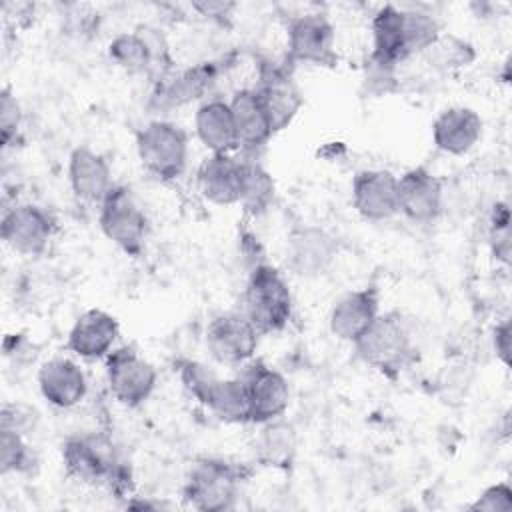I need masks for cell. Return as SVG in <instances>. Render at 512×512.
Returning a JSON list of instances; mask_svg holds the SVG:
<instances>
[{
	"label": "cell",
	"instance_id": "1",
	"mask_svg": "<svg viewBox=\"0 0 512 512\" xmlns=\"http://www.w3.org/2000/svg\"><path fill=\"white\" fill-rule=\"evenodd\" d=\"M62 464L66 474L82 484L106 486L124 496L132 488V474L122 460L114 440L104 432H82L62 442Z\"/></svg>",
	"mask_w": 512,
	"mask_h": 512
},
{
	"label": "cell",
	"instance_id": "2",
	"mask_svg": "<svg viewBox=\"0 0 512 512\" xmlns=\"http://www.w3.org/2000/svg\"><path fill=\"white\" fill-rule=\"evenodd\" d=\"M242 304V312L262 336L282 332L294 312L292 290L284 274L268 262H256L248 272Z\"/></svg>",
	"mask_w": 512,
	"mask_h": 512
},
{
	"label": "cell",
	"instance_id": "3",
	"mask_svg": "<svg viewBox=\"0 0 512 512\" xmlns=\"http://www.w3.org/2000/svg\"><path fill=\"white\" fill-rule=\"evenodd\" d=\"M356 356L370 368L394 376L416 358L410 330L400 312H380L376 320L352 342Z\"/></svg>",
	"mask_w": 512,
	"mask_h": 512
},
{
	"label": "cell",
	"instance_id": "4",
	"mask_svg": "<svg viewBox=\"0 0 512 512\" xmlns=\"http://www.w3.org/2000/svg\"><path fill=\"white\" fill-rule=\"evenodd\" d=\"M244 468L222 458H198L186 472L182 500L200 512H224L236 506Z\"/></svg>",
	"mask_w": 512,
	"mask_h": 512
},
{
	"label": "cell",
	"instance_id": "5",
	"mask_svg": "<svg viewBox=\"0 0 512 512\" xmlns=\"http://www.w3.org/2000/svg\"><path fill=\"white\" fill-rule=\"evenodd\" d=\"M136 154L154 180L174 182L188 166V134L176 122L150 120L136 132Z\"/></svg>",
	"mask_w": 512,
	"mask_h": 512
},
{
	"label": "cell",
	"instance_id": "6",
	"mask_svg": "<svg viewBox=\"0 0 512 512\" xmlns=\"http://www.w3.org/2000/svg\"><path fill=\"white\" fill-rule=\"evenodd\" d=\"M98 224L102 234L124 254L136 258L144 252L148 218L128 186H112L98 206Z\"/></svg>",
	"mask_w": 512,
	"mask_h": 512
},
{
	"label": "cell",
	"instance_id": "7",
	"mask_svg": "<svg viewBox=\"0 0 512 512\" xmlns=\"http://www.w3.org/2000/svg\"><path fill=\"white\" fill-rule=\"evenodd\" d=\"M110 60L128 74L152 76L156 82L172 74V58L164 36L150 26L114 36L108 44Z\"/></svg>",
	"mask_w": 512,
	"mask_h": 512
},
{
	"label": "cell",
	"instance_id": "8",
	"mask_svg": "<svg viewBox=\"0 0 512 512\" xmlns=\"http://www.w3.org/2000/svg\"><path fill=\"white\" fill-rule=\"evenodd\" d=\"M106 382L114 400L126 408H138L156 390L158 372L130 346L114 348L106 358Z\"/></svg>",
	"mask_w": 512,
	"mask_h": 512
},
{
	"label": "cell",
	"instance_id": "9",
	"mask_svg": "<svg viewBox=\"0 0 512 512\" xmlns=\"http://www.w3.org/2000/svg\"><path fill=\"white\" fill-rule=\"evenodd\" d=\"M58 230L56 218L46 208L22 202L8 208L0 222L4 244L22 256H42Z\"/></svg>",
	"mask_w": 512,
	"mask_h": 512
},
{
	"label": "cell",
	"instance_id": "10",
	"mask_svg": "<svg viewBox=\"0 0 512 512\" xmlns=\"http://www.w3.org/2000/svg\"><path fill=\"white\" fill-rule=\"evenodd\" d=\"M260 332L242 310L222 312L214 316L204 332V344L210 356L228 366L250 362L260 344Z\"/></svg>",
	"mask_w": 512,
	"mask_h": 512
},
{
	"label": "cell",
	"instance_id": "11",
	"mask_svg": "<svg viewBox=\"0 0 512 512\" xmlns=\"http://www.w3.org/2000/svg\"><path fill=\"white\" fill-rule=\"evenodd\" d=\"M240 378L248 394L250 424L260 426L264 422L282 418L290 404V386L280 370L262 360H250L244 364Z\"/></svg>",
	"mask_w": 512,
	"mask_h": 512
},
{
	"label": "cell",
	"instance_id": "12",
	"mask_svg": "<svg viewBox=\"0 0 512 512\" xmlns=\"http://www.w3.org/2000/svg\"><path fill=\"white\" fill-rule=\"evenodd\" d=\"M338 238L322 226L306 224L290 232L286 240V268L300 278L326 274L338 256Z\"/></svg>",
	"mask_w": 512,
	"mask_h": 512
},
{
	"label": "cell",
	"instance_id": "13",
	"mask_svg": "<svg viewBox=\"0 0 512 512\" xmlns=\"http://www.w3.org/2000/svg\"><path fill=\"white\" fill-rule=\"evenodd\" d=\"M336 32L332 22L318 12L300 14L288 24V58L312 66L336 64Z\"/></svg>",
	"mask_w": 512,
	"mask_h": 512
},
{
	"label": "cell",
	"instance_id": "14",
	"mask_svg": "<svg viewBox=\"0 0 512 512\" xmlns=\"http://www.w3.org/2000/svg\"><path fill=\"white\" fill-rule=\"evenodd\" d=\"M444 188L440 178L424 166L406 170L398 178V214L414 224H432L440 218Z\"/></svg>",
	"mask_w": 512,
	"mask_h": 512
},
{
	"label": "cell",
	"instance_id": "15",
	"mask_svg": "<svg viewBox=\"0 0 512 512\" xmlns=\"http://www.w3.org/2000/svg\"><path fill=\"white\" fill-rule=\"evenodd\" d=\"M354 210L370 222H384L398 214V176L390 170L366 168L354 174L352 186Z\"/></svg>",
	"mask_w": 512,
	"mask_h": 512
},
{
	"label": "cell",
	"instance_id": "16",
	"mask_svg": "<svg viewBox=\"0 0 512 512\" xmlns=\"http://www.w3.org/2000/svg\"><path fill=\"white\" fill-rule=\"evenodd\" d=\"M120 336V322L106 310L90 308L82 312L66 340V348L82 360H102L112 350Z\"/></svg>",
	"mask_w": 512,
	"mask_h": 512
},
{
	"label": "cell",
	"instance_id": "17",
	"mask_svg": "<svg viewBox=\"0 0 512 512\" xmlns=\"http://www.w3.org/2000/svg\"><path fill=\"white\" fill-rule=\"evenodd\" d=\"M372 30V52L370 64L396 70V66L410 58L404 8L394 4L380 6L370 22Z\"/></svg>",
	"mask_w": 512,
	"mask_h": 512
},
{
	"label": "cell",
	"instance_id": "18",
	"mask_svg": "<svg viewBox=\"0 0 512 512\" xmlns=\"http://www.w3.org/2000/svg\"><path fill=\"white\" fill-rule=\"evenodd\" d=\"M68 184L80 202L100 206L114 186L110 162L88 146H76L68 156Z\"/></svg>",
	"mask_w": 512,
	"mask_h": 512
},
{
	"label": "cell",
	"instance_id": "19",
	"mask_svg": "<svg viewBox=\"0 0 512 512\" xmlns=\"http://www.w3.org/2000/svg\"><path fill=\"white\" fill-rule=\"evenodd\" d=\"M38 388L48 404L60 410H68L86 398L88 380L78 362L72 358L56 356L40 366Z\"/></svg>",
	"mask_w": 512,
	"mask_h": 512
},
{
	"label": "cell",
	"instance_id": "20",
	"mask_svg": "<svg viewBox=\"0 0 512 512\" xmlns=\"http://www.w3.org/2000/svg\"><path fill=\"white\" fill-rule=\"evenodd\" d=\"M228 104L234 118L238 150L252 154L264 148L274 136V128L258 92L254 88H240L232 94Z\"/></svg>",
	"mask_w": 512,
	"mask_h": 512
},
{
	"label": "cell",
	"instance_id": "21",
	"mask_svg": "<svg viewBox=\"0 0 512 512\" xmlns=\"http://www.w3.org/2000/svg\"><path fill=\"white\" fill-rule=\"evenodd\" d=\"M380 314V294L374 286H364L340 296L328 316L330 332L344 342H354Z\"/></svg>",
	"mask_w": 512,
	"mask_h": 512
},
{
	"label": "cell",
	"instance_id": "22",
	"mask_svg": "<svg viewBox=\"0 0 512 512\" xmlns=\"http://www.w3.org/2000/svg\"><path fill=\"white\" fill-rule=\"evenodd\" d=\"M244 162L234 154H210L196 172L198 192L216 206L240 202Z\"/></svg>",
	"mask_w": 512,
	"mask_h": 512
},
{
	"label": "cell",
	"instance_id": "23",
	"mask_svg": "<svg viewBox=\"0 0 512 512\" xmlns=\"http://www.w3.org/2000/svg\"><path fill=\"white\" fill-rule=\"evenodd\" d=\"M484 122L468 106H450L442 110L432 124L434 146L450 156L468 154L482 138Z\"/></svg>",
	"mask_w": 512,
	"mask_h": 512
},
{
	"label": "cell",
	"instance_id": "24",
	"mask_svg": "<svg viewBox=\"0 0 512 512\" xmlns=\"http://www.w3.org/2000/svg\"><path fill=\"white\" fill-rule=\"evenodd\" d=\"M216 62H202L194 68L170 74L156 82L152 102L158 110H170L184 106L196 98H202L218 78Z\"/></svg>",
	"mask_w": 512,
	"mask_h": 512
},
{
	"label": "cell",
	"instance_id": "25",
	"mask_svg": "<svg viewBox=\"0 0 512 512\" xmlns=\"http://www.w3.org/2000/svg\"><path fill=\"white\" fill-rule=\"evenodd\" d=\"M194 132L210 154H232L238 150L234 118L228 100H204L194 114Z\"/></svg>",
	"mask_w": 512,
	"mask_h": 512
},
{
	"label": "cell",
	"instance_id": "26",
	"mask_svg": "<svg viewBox=\"0 0 512 512\" xmlns=\"http://www.w3.org/2000/svg\"><path fill=\"white\" fill-rule=\"evenodd\" d=\"M254 90L258 92L268 110L274 134L284 130L296 118L304 104V98L294 86L292 78L280 68H268L262 74L258 86H254Z\"/></svg>",
	"mask_w": 512,
	"mask_h": 512
},
{
	"label": "cell",
	"instance_id": "27",
	"mask_svg": "<svg viewBox=\"0 0 512 512\" xmlns=\"http://www.w3.org/2000/svg\"><path fill=\"white\" fill-rule=\"evenodd\" d=\"M298 450V438L292 424L282 418L260 424V430L252 442L254 460L266 468L292 466Z\"/></svg>",
	"mask_w": 512,
	"mask_h": 512
},
{
	"label": "cell",
	"instance_id": "28",
	"mask_svg": "<svg viewBox=\"0 0 512 512\" xmlns=\"http://www.w3.org/2000/svg\"><path fill=\"white\" fill-rule=\"evenodd\" d=\"M244 174H242V194L240 206L248 216H262L274 202L276 196V182L272 174L256 160V158H242Z\"/></svg>",
	"mask_w": 512,
	"mask_h": 512
},
{
	"label": "cell",
	"instance_id": "29",
	"mask_svg": "<svg viewBox=\"0 0 512 512\" xmlns=\"http://www.w3.org/2000/svg\"><path fill=\"white\" fill-rule=\"evenodd\" d=\"M206 408L226 424H250V404L242 378H220Z\"/></svg>",
	"mask_w": 512,
	"mask_h": 512
},
{
	"label": "cell",
	"instance_id": "30",
	"mask_svg": "<svg viewBox=\"0 0 512 512\" xmlns=\"http://www.w3.org/2000/svg\"><path fill=\"white\" fill-rule=\"evenodd\" d=\"M38 464L36 452L26 442L24 434L0 428V472L6 474H28Z\"/></svg>",
	"mask_w": 512,
	"mask_h": 512
},
{
	"label": "cell",
	"instance_id": "31",
	"mask_svg": "<svg viewBox=\"0 0 512 512\" xmlns=\"http://www.w3.org/2000/svg\"><path fill=\"white\" fill-rule=\"evenodd\" d=\"M176 372H178V378L184 386V390L196 400L200 402L202 406H206L216 382L220 380V376L210 370L204 362H198V360H190V358H184L176 364Z\"/></svg>",
	"mask_w": 512,
	"mask_h": 512
},
{
	"label": "cell",
	"instance_id": "32",
	"mask_svg": "<svg viewBox=\"0 0 512 512\" xmlns=\"http://www.w3.org/2000/svg\"><path fill=\"white\" fill-rule=\"evenodd\" d=\"M436 68H462L474 60V50L468 42L456 36H438L436 42L424 52Z\"/></svg>",
	"mask_w": 512,
	"mask_h": 512
},
{
	"label": "cell",
	"instance_id": "33",
	"mask_svg": "<svg viewBox=\"0 0 512 512\" xmlns=\"http://www.w3.org/2000/svg\"><path fill=\"white\" fill-rule=\"evenodd\" d=\"M490 248L498 262H510V210L506 202H496L490 212V228H488Z\"/></svg>",
	"mask_w": 512,
	"mask_h": 512
},
{
	"label": "cell",
	"instance_id": "34",
	"mask_svg": "<svg viewBox=\"0 0 512 512\" xmlns=\"http://www.w3.org/2000/svg\"><path fill=\"white\" fill-rule=\"evenodd\" d=\"M20 126H22L20 104L12 94V90L4 88L0 94V136L4 146H10L18 138Z\"/></svg>",
	"mask_w": 512,
	"mask_h": 512
},
{
	"label": "cell",
	"instance_id": "35",
	"mask_svg": "<svg viewBox=\"0 0 512 512\" xmlns=\"http://www.w3.org/2000/svg\"><path fill=\"white\" fill-rule=\"evenodd\" d=\"M468 508L476 512H508L512 510V488L508 482H496L484 488Z\"/></svg>",
	"mask_w": 512,
	"mask_h": 512
},
{
	"label": "cell",
	"instance_id": "36",
	"mask_svg": "<svg viewBox=\"0 0 512 512\" xmlns=\"http://www.w3.org/2000/svg\"><path fill=\"white\" fill-rule=\"evenodd\" d=\"M36 424V412L24 404L8 402L0 412V428H8L20 434H28Z\"/></svg>",
	"mask_w": 512,
	"mask_h": 512
},
{
	"label": "cell",
	"instance_id": "37",
	"mask_svg": "<svg viewBox=\"0 0 512 512\" xmlns=\"http://www.w3.org/2000/svg\"><path fill=\"white\" fill-rule=\"evenodd\" d=\"M510 338H512L510 318H504L500 324H496L494 334H492L494 354H496V358H498L504 366H510Z\"/></svg>",
	"mask_w": 512,
	"mask_h": 512
},
{
	"label": "cell",
	"instance_id": "38",
	"mask_svg": "<svg viewBox=\"0 0 512 512\" xmlns=\"http://www.w3.org/2000/svg\"><path fill=\"white\" fill-rule=\"evenodd\" d=\"M190 8L206 18H226L232 14L236 4L234 2H218V0H200V2H192Z\"/></svg>",
	"mask_w": 512,
	"mask_h": 512
}]
</instances>
